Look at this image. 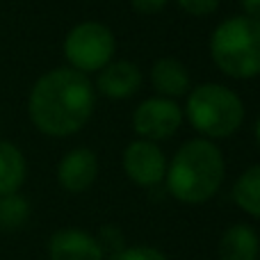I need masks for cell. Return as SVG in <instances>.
<instances>
[{"label": "cell", "mask_w": 260, "mask_h": 260, "mask_svg": "<svg viewBox=\"0 0 260 260\" xmlns=\"http://www.w3.org/2000/svg\"><path fill=\"white\" fill-rule=\"evenodd\" d=\"M142 85V71L137 64L128 62V59H119V62H108L101 69L99 76V91L105 99L123 101L130 99Z\"/></svg>", "instance_id": "10"}, {"label": "cell", "mask_w": 260, "mask_h": 260, "mask_svg": "<svg viewBox=\"0 0 260 260\" xmlns=\"http://www.w3.org/2000/svg\"><path fill=\"white\" fill-rule=\"evenodd\" d=\"M94 103V87L85 73L76 69H53L35 82L27 112L44 135L69 137L89 121Z\"/></svg>", "instance_id": "1"}, {"label": "cell", "mask_w": 260, "mask_h": 260, "mask_svg": "<svg viewBox=\"0 0 260 260\" xmlns=\"http://www.w3.org/2000/svg\"><path fill=\"white\" fill-rule=\"evenodd\" d=\"M233 201L242 212L260 219V165L249 167L233 183Z\"/></svg>", "instance_id": "14"}, {"label": "cell", "mask_w": 260, "mask_h": 260, "mask_svg": "<svg viewBox=\"0 0 260 260\" xmlns=\"http://www.w3.org/2000/svg\"><path fill=\"white\" fill-rule=\"evenodd\" d=\"M258 260H260V258H258Z\"/></svg>", "instance_id": "22"}, {"label": "cell", "mask_w": 260, "mask_h": 260, "mask_svg": "<svg viewBox=\"0 0 260 260\" xmlns=\"http://www.w3.org/2000/svg\"><path fill=\"white\" fill-rule=\"evenodd\" d=\"M151 82L157 89V94L165 99H180L189 94V71L183 62L174 57H162L153 64Z\"/></svg>", "instance_id": "11"}, {"label": "cell", "mask_w": 260, "mask_h": 260, "mask_svg": "<svg viewBox=\"0 0 260 260\" xmlns=\"http://www.w3.org/2000/svg\"><path fill=\"white\" fill-rule=\"evenodd\" d=\"M25 180V157L12 142L0 139V197L14 194Z\"/></svg>", "instance_id": "13"}, {"label": "cell", "mask_w": 260, "mask_h": 260, "mask_svg": "<svg viewBox=\"0 0 260 260\" xmlns=\"http://www.w3.org/2000/svg\"><path fill=\"white\" fill-rule=\"evenodd\" d=\"M117 41L110 27L96 21H85L71 27L64 39V55L71 69L80 73L101 71L108 62H112Z\"/></svg>", "instance_id": "5"}, {"label": "cell", "mask_w": 260, "mask_h": 260, "mask_svg": "<svg viewBox=\"0 0 260 260\" xmlns=\"http://www.w3.org/2000/svg\"><path fill=\"white\" fill-rule=\"evenodd\" d=\"M187 121L206 139L229 137L242 126L244 105L233 89L217 82H206L192 89L185 105Z\"/></svg>", "instance_id": "4"}, {"label": "cell", "mask_w": 260, "mask_h": 260, "mask_svg": "<svg viewBox=\"0 0 260 260\" xmlns=\"http://www.w3.org/2000/svg\"><path fill=\"white\" fill-rule=\"evenodd\" d=\"M176 3L189 16H210L219 7V0H176Z\"/></svg>", "instance_id": "18"}, {"label": "cell", "mask_w": 260, "mask_h": 260, "mask_svg": "<svg viewBox=\"0 0 260 260\" xmlns=\"http://www.w3.org/2000/svg\"><path fill=\"white\" fill-rule=\"evenodd\" d=\"M108 260H167V256L153 247H128L112 253Z\"/></svg>", "instance_id": "16"}, {"label": "cell", "mask_w": 260, "mask_h": 260, "mask_svg": "<svg viewBox=\"0 0 260 260\" xmlns=\"http://www.w3.org/2000/svg\"><path fill=\"white\" fill-rule=\"evenodd\" d=\"M96 176H99V157L89 148H73L57 165V183L67 192H85L94 185Z\"/></svg>", "instance_id": "8"}, {"label": "cell", "mask_w": 260, "mask_h": 260, "mask_svg": "<svg viewBox=\"0 0 260 260\" xmlns=\"http://www.w3.org/2000/svg\"><path fill=\"white\" fill-rule=\"evenodd\" d=\"M30 217V203L18 192L0 197V231H16Z\"/></svg>", "instance_id": "15"}, {"label": "cell", "mask_w": 260, "mask_h": 260, "mask_svg": "<svg viewBox=\"0 0 260 260\" xmlns=\"http://www.w3.org/2000/svg\"><path fill=\"white\" fill-rule=\"evenodd\" d=\"M210 55L217 69L231 78L260 76V21L244 14L226 18L212 32Z\"/></svg>", "instance_id": "3"}, {"label": "cell", "mask_w": 260, "mask_h": 260, "mask_svg": "<svg viewBox=\"0 0 260 260\" xmlns=\"http://www.w3.org/2000/svg\"><path fill=\"white\" fill-rule=\"evenodd\" d=\"M256 139H258V146H260V117H258V121H256Z\"/></svg>", "instance_id": "21"}, {"label": "cell", "mask_w": 260, "mask_h": 260, "mask_svg": "<svg viewBox=\"0 0 260 260\" xmlns=\"http://www.w3.org/2000/svg\"><path fill=\"white\" fill-rule=\"evenodd\" d=\"M123 169L126 176L139 187H153L167 174L165 153L148 139H135L123 151Z\"/></svg>", "instance_id": "7"}, {"label": "cell", "mask_w": 260, "mask_h": 260, "mask_svg": "<svg viewBox=\"0 0 260 260\" xmlns=\"http://www.w3.org/2000/svg\"><path fill=\"white\" fill-rule=\"evenodd\" d=\"M50 260H105V251L91 233L80 229H62L48 242Z\"/></svg>", "instance_id": "9"}, {"label": "cell", "mask_w": 260, "mask_h": 260, "mask_svg": "<svg viewBox=\"0 0 260 260\" xmlns=\"http://www.w3.org/2000/svg\"><path fill=\"white\" fill-rule=\"evenodd\" d=\"M169 0H130L135 12H142V14H157L167 7Z\"/></svg>", "instance_id": "19"}, {"label": "cell", "mask_w": 260, "mask_h": 260, "mask_svg": "<svg viewBox=\"0 0 260 260\" xmlns=\"http://www.w3.org/2000/svg\"><path fill=\"white\" fill-rule=\"evenodd\" d=\"M224 155L212 139L197 137L185 142L167 165V189L180 203H206L224 183Z\"/></svg>", "instance_id": "2"}, {"label": "cell", "mask_w": 260, "mask_h": 260, "mask_svg": "<svg viewBox=\"0 0 260 260\" xmlns=\"http://www.w3.org/2000/svg\"><path fill=\"white\" fill-rule=\"evenodd\" d=\"M240 3H242L244 16L256 18V21H260V0H240Z\"/></svg>", "instance_id": "20"}, {"label": "cell", "mask_w": 260, "mask_h": 260, "mask_svg": "<svg viewBox=\"0 0 260 260\" xmlns=\"http://www.w3.org/2000/svg\"><path fill=\"white\" fill-rule=\"evenodd\" d=\"M258 233L247 224H235L224 231L219 240V260H258Z\"/></svg>", "instance_id": "12"}, {"label": "cell", "mask_w": 260, "mask_h": 260, "mask_svg": "<svg viewBox=\"0 0 260 260\" xmlns=\"http://www.w3.org/2000/svg\"><path fill=\"white\" fill-rule=\"evenodd\" d=\"M96 240H99L103 251H110V256L123 249V233L117 229V226H103Z\"/></svg>", "instance_id": "17"}, {"label": "cell", "mask_w": 260, "mask_h": 260, "mask_svg": "<svg viewBox=\"0 0 260 260\" xmlns=\"http://www.w3.org/2000/svg\"><path fill=\"white\" fill-rule=\"evenodd\" d=\"M180 123H183V110L176 105L174 99H165V96L142 101L133 114L135 133L148 142L169 139L171 135H176Z\"/></svg>", "instance_id": "6"}]
</instances>
